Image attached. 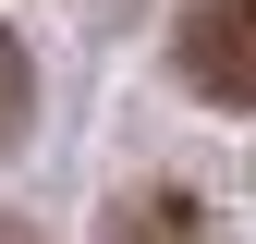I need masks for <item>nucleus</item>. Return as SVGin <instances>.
Returning <instances> with one entry per match:
<instances>
[{
  "label": "nucleus",
  "mask_w": 256,
  "mask_h": 244,
  "mask_svg": "<svg viewBox=\"0 0 256 244\" xmlns=\"http://www.w3.org/2000/svg\"><path fill=\"white\" fill-rule=\"evenodd\" d=\"M98 244H208V208L183 183H134V196L98 220Z\"/></svg>",
  "instance_id": "obj_2"
},
{
  "label": "nucleus",
  "mask_w": 256,
  "mask_h": 244,
  "mask_svg": "<svg viewBox=\"0 0 256 244\" xmlns=\"http://www.w3.org/2000/svg\"><path fill=\"white\" fill-rule=\"evenodd\" d=\"M0 244H37V232H24V220H0Z\"/></svg>",
  "instance_id": "obj_4"
},
{
  "label": "nucleus",
  "mask_w": 256,
  "mask_h": 244,
  "mask_svg": "<svg viewBox=\"0 0 256 244\" xmlns=\"http://www.w3.org/2000/svg\"><path fill=\"white\" fill-rule=\"evenodd\" d=\"M171 61H183V86H196V98L256 110V0H196V12H183V37H171Z\"/></svg>",
  "instance_id": "obj_1"
},
{
  "label": "nucleus",
  "mask_w": 256,
  "mask_h": 244,
  "mask_svg": "<svg viewBox=\"0 0 256 244\" xmlns=\"http://www.w3.org/2000/svg\"><path fill=\"white\" fill-rule=\"evenodd\" d=\"M24 122H37V61H24V37H12V24H0V146H12Z\"/></svg>",
  "instance_id": "obj_3"
}]
</instances>
